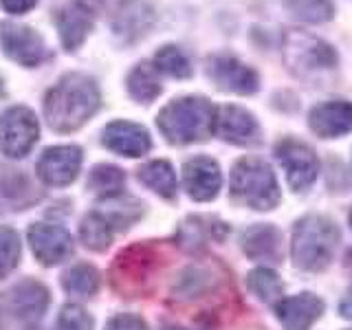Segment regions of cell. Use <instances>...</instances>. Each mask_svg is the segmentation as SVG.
I'll return each mask as SVG.
<instances>
[{"mask_svg": "<svg viewBox=\"0 0 352 330\" xmlns=\"http://www.w3.org/2000/svg\"><path fill=\"white\" fill-rule=\"evenodd\" d=\"M99 104L102 95L91 77L69 73L44 97V119L53 130L73 132L97 113Z\"/></svg>", "mask_w": 352, "mask_h": 330, "instance_id": "1", "label": "cell"}, {"mask_svg": "<svg viewBox=\"0 0 352 330\" xmlns=\"http://www.w3.org/2000/svg\"><path fill=\"white\" fill-rule=\"evenodd\" d=\"M216 108L205 97L174 99L159 113V130L176 146L205 141L214 132Z\"/></svg>", "mask_w": 352, "mask_h": 330, "instance_id": "2", "label": "cell"}, {"mask_svg": "<svg viewBox=\"0 0 352 330\" xmlns=\"http://www.w3.org/2000/svg\"><path fill=\"white\" fill-rule=\"evenodd\" d=\"M339 242V231L324 216H304L293 229L291 253L302 271L326 269Z\"/></svg>", "mask_w": 352, "mask_h": 330, "instance_id": "3", "label": "cell"}, {"mask_svg": "<svg viewBox=\"0 0 352 330\" xmlns=\"http://www.w3.org/2000/svg\"><path fill=\"white\" fill-rule=\"evenodd\" d=\"M231 196L238 203L262 212L278 205L280 187L271 165L256 157L240 159L231 170Z\"/></svg>", "mask_w": 352, "mask_h": 330, "instance_id": "4", "label": "cell"}, {"mask_svg": "<svg viewBox=\"0 0 352 330\" xmlns=\"http://www.w3.org/2000/svg\"><path fill=\"white\" fill-rule=\"evenodd\" d=\"M286 66L295 75H315L337 66V53L330 44L302 29H289L282 38Z\"/></svg>", "mask_w": 352, "mask_h": 330, "instance_id": "5", "label": "cell"}, {"mask_svg": "<svg viewBox=\"0 0 352 330\" xmlns=\"http://www.w3.org/2000/svg\"><path fill=\"white\" fill-rule=\"evenodd\" d=\"M40 137L38 117L27 106H11L0 115V150L11 159H22Z\"/></svg>", "mask_w": 352, "mask_h": 330, "instance_id": "6", "label": "cell"}, {"mask_svg": "<svg viewBox=\"0 0 352 330\" xmlns=\"http://www.w3.org/2000/svg\"><path fill=\"white\" fill-rule=\"evenodd\" d=\"M0 47L9 60L27 69H36L49 58V49L40 33L29 25L11 20L0 22Z\"/></svg>", "mask_w": 352, "mask_h": 330, "instance_id": "7", "label": "cell"}, {"mask_svg": "<svg viewBox=\"0 0 352 330\" xmlns=\"http://www.w3.org/2000/svg\"><path fill=\"white\" fill-rule=\"evenodd\" d=\"M49 306L47 286L36 280H25L16 284L5 297H0V326L9 319L16 322H36Z\"/></svg>", "mask_w": 352, "mask_h": 330, "instance_id": "8", "label": "cell"}, {"mask_svg": "<svg viewBox=\"0 0 352 330\" xmlns=\"http://www.w3.org/2000/svg\"><path fill=\"white\" fill-rule=\"evenodd\" d=\"M157 264V253L152 247L135 245L119 253L113 267V280L121 293H137L146 289V282Z\"/></svg>", "mask_w": 352, "mask_h": 330, "instance_id": "9", "label": "cell"}, {"mask_svg": "<svg viewBox=\"0 0 352 330\" xmlns=\"http://www.w3.org/2000/svg\"><path fill=\"white\" fill-rule=\"evenodd\" d=\"M207 75L218 88L236 95H251L258 91L260 77L251 66L242 64L229 53H218L207 60Z\"/></svg>", "mask_w": 352, "mask_h": 330, "instance_id": "10", "label": "cell"}, {"mask_svg": "<svg viewBox=\"0 0 352 330\" xmlns=\"http://www.w3.org/2000/svg\"><path fill=\"white\" fill-rule=\"evenodd\" d=\"M275 154L286 170V179L295 192H304L306 187H311L317 179L319 172V161L311 146L297 141V139H284L278 143Z\"/></svg>", "mask_w": 352, "mask_h": 330, "instance_id": "11", "label": "cell"}, {"mask_svg": "<svg viewBox=\"0 0 352 330\" xmlns=\"http://www.w3.org/2000/svg\"><path fill=\"white\" fill-rule=\"evenodd\" d=\"M82 168V148L77 146H53L47 148L38 159V176L51 187L71 185Z\"/></svg>", "mask_w": 352, "mask_h": 330, "instance_id": "12", "label": "cell"}, {"mask_svg": "<svg viewBox=\"0 0 352 330\" xmlns=\"http://www.w3.org/2000/svg\"><path fill=\"white\" fill-rule=\"evenodd\" d=\"M29 245L36 253V258L53 267L73 256V238L62 225L38 223L29 227Z\"/></svg>", "mask_w": 352, "mask_h": 330, "instance_id": "13", "label": "cell"}, {"mask_svg": "<svg viewBox=\"0 0 352 330\" xmlns=\"http://www.w3.org/2000/svg\"><path fill=\"white\" fill-rule=\"evenodd\" d=\"M214 132L220 139L236 143V146H251V143H256L260 139L258 121L240 106L218 108L214 119Z\"/></svg>", "mask_w": 352, "mask_h": 330, "instance_id": "14", "label": "cell"}, {"mask_svg": "<svg viewBox=\"0 0 352 330\" xmlns=\"http://www.w3.org/2000/svg\"><path fill=\"white\" fill-rule=\"evenodd\" d=\"M183 183L185 190L194 201H212L218 196L220 185H223V176L220 168L214 159L209 157H194L185 163L183 168Z\"/></svg>", "mask_w": 352, "mask_h": 330, "instance_id": "15", "label": "cell"}, {"mask_svg": "<svg viewBox=\"0 0 352 330\" xmlns=\"http://www.w3.org/2000/svg\"><path fill=\"white\" fill-rule=\"evenodd\" d=\"M102 141L108 150L130 159L143 157L152 148L150 132L135 121H113V124H108L104 128Z\"/></svg>", "mask_w": 352, "mask_h": 330, "instance_id": "16", "label": "cell"}, {"mask_svg": "<svg viewBox=\"0 0 352 330\" xmlns=\"http://www.w3.org/2000/svg\"><path fill=\"white\" fill-rule=\"evenodd\" d=\"M152 22L154 14L146 0H119L113 14V31L130 44L146 36Z\"/></svg>", "mask_w": 352, "mask_h": 330, "instance_id": "17", "label": "cell"}, {"mask_svg": "<svg viewBox=\"0 0 352 330\" xmlns=\"http://www.w3.org/2000/svg\"><path fill=\"white\" fill-rule=\"evenodd\" d=\"M308 126L322 139H335L352 130V104L350 102H324L317 104L308 115Z\"/></svg>", "mask_w": 352, "mask_h": 330, "instance_id": "18", "label": "cell"}, {"mask_svg": "<svg viewBox=\"0 0 352 330\" xmlns=\"http://www.w3.org/2000/svg\"><path fill=\"white\" fill-rule=\"evenodd\" d=\"M55 27L60 31L62 47L66 51L80 49L88 33L93 31V16L91 9L80 5V3H69L64 5L60 11H55Z\"/></svg>", "mask_w": 352, "mask_h": 330, "instance_id": "19", "label": "cell"}, {"mask_svg": "<svg viewBox=\"0 0 352 330\" xmlns=\"http://www.w3.org/2000/svg\"><path fill=\"white\" fill-rule=\"evenodd\" d=\"M275 313L286 330H308L324 313V302L317 295L300 293L278 302Z\"/></svg>", "mask_w": 352, "mask_h": 330, "instance_id": "20", "label": "cell"}, {"mask_svg": "<svg viewBox=\"0 0 352 330\" xmlns=\"http://www.w3.org/2000/svg\"><path fill=\"white\" fill-rule=\"evenodd\" d=\"M242 249L251 260H280V231L271 225H253L242 236Z\"/></svg>", "mask_w": 352, "mask_h": 330, "instance_id": "21", "label": "cell"}, {"mask_svg": "<svg viewBox=\"0 0 352 330\" xmlns=\"http://www.w3.org/2000/svg\"><path fill=\"white\" fill-rule=\"evenodd\" d=\"M163 91L159 69L150 62H141L128 75V93L132 99H137L139 104L154 102Z\"/></svg>", "mask_w": 352, "mask_h": 330, "instance_id": "22", "label": "cell"}, {"mask_svg": "<svg viewBox=\"0 0 352 330\" xmlns=\"http://www.w3.org/2000/svg\"><path fill=\"white\" fill-rule=\"evenodd\" d=\"M139 181L157 192L163 198H174L176 194V174L168 161H150L139 170Z\"/></svg>", "mask_w": 352, "mask_h": 330, "instance_id": "23", "label": "cell"}, {"mask_svg": "<svg viewBox=\"0 0 352 330\" xmlns=\"http://www.w3.org/2000/svg\"><path fill=\"white\" fill-rule=\"evenodd\" d=\"M64 289L75 297H91L99 289V273L93 264L77 262L64 273Z\"/></svg>", "mask_w": 352, "mask_h": 330, "instance_id": "24", "label": "cell"}, {"mask_svg": "<svg viewBox=\"0 0 352 330\" xmlns=\"http://www.w3.org/2000/svg\"><path fill=\"white\" fill-rule=\"evenodd\" d=\"M284 9L308 25H322L335 16L333 0H284Z\"/></svg>", "mask_w": 352, "mask_h": 330, "instance_id": "25", "label": "cell"}, {"mask_svg": "<svg viewBox=\"0 0 352 330\" xmlns=\"http://www.w3.org/2000/svg\"><path fill=\"white\" fill-rule=\"evenodd\" d=\"M80 240L84 242V247L93 251H104L108 249L110 240H113V227L104 218V214L91 212L80 225Z\"/></svg>", "mask_w": 352, "mask_h": 330, "instance_id": "26", "label": "cell"}, {"mask_svg": "<svg viewBox=\"0 0 352 330\" xmlns=\"http://www.w3.org/2000/svg\"><path fill=\"white\" fill-rule=\"evenodd\" d=\"M154 66L159 69V73H165L170 77H176V80H187L192 75V64L187 60V55L174 47V44H168V47H161L154 55Z\"/></svg>", "mask_w": 352, "mask_h": 330, "instance_id": "27", "label": "cell"}, {"mask_svg": "<svg viewBox=\"0 0 352 330\" xmlns=\"http://www.w3.org/2000/svg\"><path fill=\"white\" fill-rule=\"evenodd\" d=\"M126 183V174L124 170H119L117 165L110 163H102L91 172V179H88V185L93 187L95 192L104 194V196H115L121 192V187Z\"/></svg>", "mask_w": 352, "mask_h": 330, "instance_id": "28", "label": "cell"}, {"mask_svg": "<svg viewBox=\"0 0 352 330\" xmlns=\"http://www.w3.org/2000/svg\"><path fill=\"white\" fill-rule=\"evenodd\" d=\"M247 284H249V289L256 293L262 302H275V300H280V295H282V280H280V275L271 271V269H256V271H251L249 273V278H247Z\"/></svg>", "mask_w": 352, "mask_h": 330, "instance_id": "29", "label": "cell"}, {"mask_svg": "<svg viewBox=\"0 0 352 330\" xmlns=\"http://www.w3.org/2000/svg\"><path fill=\"white\" fill-rule=\"evenodd\" d=\"M20 238L11 227H0V280L16 269L20 260Z\"/></svg>", "mask_w": 352, "mask_h": 330, "instance_id": "30", "label": "cell"}, {"mask_svg": "<svg viewBox=\"0 0 352 330\" xmlns=\"http://www.w3.org/2000/svg\"><path fill=\"white\" fill-rule=\"evenodd\" d=\"M58 330H93V319L82 306L69 304L58 315Z\"/></svg>", "mask_w": 352, "mask_h": 330, "instance_id": "31", "label": "cell"}, {"mask_svg": "<svg viewBox=\"0 0 352 330\" xmlns=\"http://www.w3.org/2000/svg\"><path fill=\"white\" fill-rule=\"evenodd\" d=\"M106 330H146V324L137 315H117L108 322Z\"/></svg>", "mask_w": 352, "mask_h": 330, "instance_id": "32", "label": "cell"}, {"mask_svg": "<svg viewBox=\"0 0 352 330\" xmlns=\"http://www.w3.org/2000/svg\"><path fill=\"white\" fill-rule=\"evenodd\" d=\"M0 5L7 11V14H14V16H20V14H27L33 7L38 5V0H0Z\"/></svg>", "mask_w": 352, "mask_h": 330, "instance_id": "33", "label": "cell"}, {"mask_svg": "<svg viewBox=\"0 0 352 330\" xmlns=\"http://www.w3.org/2000/svg\"><path fill=\"white\" fill-rule=\"evenodd\" d=\"M341 315H344L346 319H352V291L341 300V306H339Z\"/></svg>", "mask_w": 352, "mask_h": 330, "instance_id": "34", "label": "cell"}, {"mask_svg": "<svg viewBox=\"0 0 352 330\" xmlns=\"http://www.w3.org/2000/svg\"><path fill=\"white\" fill-rule=\"evenodd\" d=\"M75 3H80V5H84V7L91 9V5H93V3H99V0H75Z\"/></svg>", "mask_w": 352, "mask_h": 330, "instance_id": "35", "label": "cell"}, {"mask_svg": "<svg viewBox=\"0 0 352 330\" xmlns=\"http://www.w3.org/2000/svg\"><path fill=\"white\" fill-rule=\"evenodd\" d=\"M165 330H185V328H165Z\"/></svg>", "mask_w": 352, "mask_h": 330, "instance_id": "36", "label": "cell"}, {"mask_svg": "<svg viewBox=\"0 0 352 330\" xmlns=\"http://www.w3.org/2000/svg\"><path fill=\"white\" fill-rule=\"evenodd\" d=\"M0 93H3V80H0Z\"/></svg>", "mask_w": 352, "mask_h": 330, "instance_id": "37", "label": "cell"}, {"mask_svg": "<svg viewBox=\"0 0 352 330\" xmlns=\"http://www.w3.org/2000/svg\"><path fill=\"white\" fill-rule=\"evenodd\" d=\"M350 227H352V212H350Z\"/></svg>", "mask_w": 352, "mask_h": 330, "instance_id": "38", "label": "cell"}, {"mask_svg": "<svg viewBox=\"0 0 352 330\" xmlns=\"http://www.w3.org/2000/svg\"><path fill=\"white\" fill-rule=\"evenodd\" d=\"M29 330H42V328H29Z\"/></svg>", "mask_w": 352, "mask_h": 330, "instance_id": "39", "label": "cell"}, {"mask_svg": "<svg viewBox=\"0 0 352 330\" xmlns=\"http://www.w3.org/2000/svg\"><path fill=\"white\" fill-rule=\"evenodd\" d=\"M350 258H352V253H350Z\"/></svg>", "mask_w": 352, "mask_h": 330, "instance_id": "40", "label": "cell"}]
</instances>
